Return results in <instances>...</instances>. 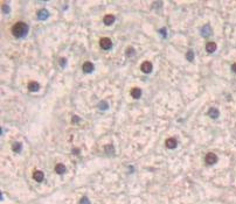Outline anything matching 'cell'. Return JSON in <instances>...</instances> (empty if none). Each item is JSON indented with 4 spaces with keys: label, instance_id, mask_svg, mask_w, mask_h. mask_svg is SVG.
<instances>
[{
    "label": "cell",
    "instance_id": "1",
    "mask_svg": "<svg viewBox=\"0 0 236 204\" xmlns=\"http://www.w3.org/2000/svg\"><path fill=\"white\" fill-rule=\"evenodd\" d=\"M27 32H28V26L22 21L14 23L12 27V33L15 37H22L27 34Z\"/></svg>",
    "mask_w": 236,
    "mask_h": 204
},
{
    "label": "cell",
    "instance_id": "2",
    "mask_svg": "<svg viewBox=\"0 0 236 204\" xmlns=\"http://www.w3.org/2000/svg\"><path fill=\"white\" fill-rule=\"evenodd\" d=\"M205 161H206V163L208 165V166H213V165H215L216 162H218V155L215 154V153H207L206 154V158H205Z\"/></svg>",
    "mask_w": 236,
    "mask_h": 204
},
{
    "label": "cell",
    "instance_id": "3",
    "mask_svg": "<svg viewBox=\"0 0 236 204\" xmlns=\"http://www.w3.org/2000/svg\"><path fill=\"white\" fill-rule=\"evenodd\" d=\"M100 46H101L102 49L108 50V49H110L112 47V42H111V40L109 37H103V39L100 40Z\"/></svg>",
    "mask_w": 236,
    "mask_h": 204
},
{
    "label": "cell",
    "instance_id": "4",
    "mask_svg": "<svg viewBox=\"0 0 236 204\" xmlns=\"http://www.w3.org/2000/svg\"><path fill=\"white\" fill-rule=\"evenodd\" d=\"M152 69H153V65H152V63L148 62V61L143 62L141 65H140V70H141L144 74H150V72L152 71Z\"/></svg>",
    "mask_w": 236,
    "mask_h": 204
},
{
    "label": "cell",
    "instance_id": "5",
    "mask_svg": "<svg viewBox=\"0 0 236 204\" xmlns=\"http://www.w3.org/2000/svg\"><path fill=\"white\" fill-rule=\"evenodd\" d=\"M177 145H178V142H177V140H175L174 138H168V139H166V141H165V146H166L168 149H174V148L177 147Z\"/></svg>",
    "mask_w": 236,
    "mask_h": 204
},
{
    "label": "cell",
    "instance_id": "6",
    "mask_svg": "<svg viewBox=\"0 0 236 204\" xmlns=\"http://www.w3.org/2000/svg\"><path fill=\"white\" fill-rule=\"evenodd\" d=\"M82 70H83V72H85V74H90V72L94 71V64H93L91 62H85V63L83 64V67H82Z\"/></svg>",
    "mask_w": 236,
    "mask_h": 204
},
{
    "label": "cell",
    "instance_id": "7",
    "mask_svg": "<svg viewBox=\"0 0 236 204\" xmlns=\"http://www.w3.org/2000/svg\"><path fill=\"white\" fill-rule=\"evenodd\" d=\"M103 22H104V25H107V26H111V25L115 22V16H114L112 14H107V15L103 18Z\"/></svg>",
    "mask_w": 236,
    "mask_h": 204
},
{
    "label": "cell",
    "instance_id": "8",
    "mask_svg": "<svg viewBox=\"0 0 236 204\" xmlns=\"http://www.w3.org/2000/svg\"><path fill=\"white\" fill-rule=\"evenodd\" d=\"M33 179H34L36 182H42L43 179H45V175H43V173H42L41 170H35V172L33 173Z\"/></svg>",
    "mask_w": 236,
    "mask_h": 204
},
{
    "label": "cell",
    "instance_id": "9",
    "mask_svg": "<svg viewBox=\"0 0 236 204\" xmlns=\"http://www.w3.org/2000/svg\"><path fill=\"white\" fill-rule=\"evenodd\" d=\"M39 89H40V84H39L37 82L33 81V82H29V83H28V90H29V91L36 92V91H39Z\"/></svg>",
    "mask_w": 236,
    "mask_h": 204
},
{
    "label": "cell",
    "instance_id": "10",
    "mask_svg": "<svg viewBox=\"0 0 236 204\" xmlns=\"http://www.w3.org/2000/svg\"><path fill=\"white\" fill-rule=\"evenodd\" d=\"M131 96L134 98V99H138L141 97V90L139 88H133L131 89Z\"/></svg>",
    "mask_w": 236,
    "mask_h": 204
},
{
    "label": "cell",
    "instance_id": "11",
    "mask_svg": "<svg viewBox=\"0 0 236 204\" xmlns=\"http://www.w3.org/2000/svg\"><path fill=\"white\" fill-rule=\"evenodd\" d=\"M216 50V43L215 42H208L206 44V51L207 53H214Z\"/></svg>",
    "mask_w": 236,
    "mask_h": 204
},
{
    "label": "cell",
    "instance_id": "12",
    "mask_svg": "<svg viewBox=\"0 0 236 204\" xmlns=\"http://www.w3.org/2000/svg\"><path fill=\"white\" fill-rule=\"evenodd\" d=\"M66 170H67V168H66L64 165H62V163H57V165L55 166V172H56L57 174H60V175L64 174Z\"/></svg>",
    "mask_w": 236,
    "mask_h": 204
},
{
    "label": "cell",
    "instance_id": "13",
    "mask_svg": "<svg viewBox=\"0 0 236 204\" xmlns=\"http://www.w3.org/2000/svg\"><path fill=\"white\" fill-rule=\"evenodd\" d=\"M37 16H39V19H42V20H45V19H47L48 16H49V12L47 11V9H41V11H39L37 12Z\"/></svg>",
    "mask_w": 236,
    "mask_h": 204
},
{
    "label": "cell",
    "instance_id": "14",
    "mask_svg": "<svg viewBox=\"0 0 236 204\" xmlns=\"http://www.w3.org/2000/svg\"><path fill=\"white\" fill-rule=\"evenodd\" d=\"M208 114H209V117H211V118H213V119H216V118L219 117L220 112H219V110H218V108H215V107H212V108H209V112H208Z\"/></svg>",
    "mask_w": 236,
    "mask_h": 204
},
{
    "label": "cell",
    "instance_id": "15",
    "mask_svg": "<svg viewBox=\"0 0 236 204\" xmlns=\"http://www.w3.org/2000/svg\"><path fill=\"white\" fill-rule=\"evenodd\" d=\"M21 148H22V145H21L20 142H13V144H12V149H13L14 152L19 153V152L21 151Z\"/></svg>",
    "mask_w": 236,
    "mask_h": 204
},
{
    "label": "cell",
    "instance_id": "16",
    "mask_svg": "<svg viewBox=\"0 0 236 204\" xmlns=\"http://www.w3.org/2000/svg\"><path fill=\"white\" fill-rule=\"evenodd\" d=\"M104 148H105V153H109V154H114V152H115L114 146H111V145H108Z\"/></svg>",
    "mask_w": 236,
    "mask_h": 204
},
{
    "label": "cell",
    "instance_id": "17",
    "mask_svg": "<svg viewBox=\"0 0 236 204\" xmlns=\"http://www.w3.org/2000/svg\"><path fill=\"white\" fill-rule=\"evenodd\" d=\"M186 57H187L188 61H193V58H194V53H193L192 50H188L187 54H186Z\"/></svg>",
    "mask_w": 236,
    "mask_h": 204
},
{
    "label": "cell",
    "instance_id": "18",
    "mask_svg": "<svg viewBox=\"0 0 236 204\" xmlns=\"http://www.w3.org/2000/svg\"><path fill=\"white\" fill-rule=\"evenodd\" d=\"M134 53H136V51H134V49H133V48H131V47L126 49V55H127V56H132V55H134Z\"/></svg>",
    "mask_w": 236,
    "mask_h": 204
},
{
    "label": "cell",
    "instance_id": "19",
    "mask_svg": "<svg viewBox=\"0 0 236 204\" xmlns=\"http://www.w3.org/2000/svg\"><path fill=\"white\" fill-rule=\"evenodd\" d=\"M80 204H90V202H89V200H88V198L84 196V197H82V198H81Z\"/></svg>",
    "mask_w": 236,
    "mask_h": 204
},
{
    "label": "cell",
    "instance_id": "20",
    "mask_svg": "<svg viewBox=\"0 0 236 204\" xmlns=\"http://www.w3.org/2000/svg\"><path fill=\"white\" fill-rule=\"evenodd\" d=\"M100 108H101V110H107V108H108V104L105 102H102L100 104Z\"/></svg>",
    "mask_w": 236,
    "mask_h": 204
},
{
    "label": "cell",
    "instance_id": "21",
    "mask_svg": "<svg viewBox=\"0 0 236 204\" xmlns=\"http://www.w3.org/2000/svg\"><path fill=\"white\" fill-rule=\"evenodd\" d=\"M80 117H77V115H73V122L74 124H77V122H80Z\"/></svg>",
    "mask_w": 236,
    "mask_h": 204
},
{
    "label": "cell",
    "instance_id": "22",
    "mask_svg": "<svg viewBox=\"0 0 236 204\" xmlns=\"http://www.w3.org/2000/svg\"><path fill=\"white\" fill-rule=\"evenodd\" d=\"M2 11H5V13H8V12H9V7L6 6V5H4V6H2Z\"/></svg>",
    "mask_w": 236,
    "mask_h": 204
},
{
    "label": "cell",
    "instance_id": "23",
    "mask_svg": "<svg viewBox=\"0 0 236 204\" xmlns=\"http://www.w3.org/2000/svg\"><path fill=\"white\" fill-rule=\"evenodd\" d=\"M60 62L62 63V64H61L62 67H64V65H66V60H64V58H61V60H60Z\"/></svg>",
    "mask_w": 236,
    "mask_h": 204
},
{
    "label": "cell",
    "instance_id": "24",
    "mask_svg": "<svg viewBox=\"0 0 236 204\" xmlns=\"http://www.w3.org/2000/svg\"><path fill=\"white\" fill-rule=\"evenodd\" d=\"M232 70H233V71L236 74V63H234V64L232 65Z\"/></svg>",
    "mask_w": 236,
    "mask_h": 204
}]
</instances>
